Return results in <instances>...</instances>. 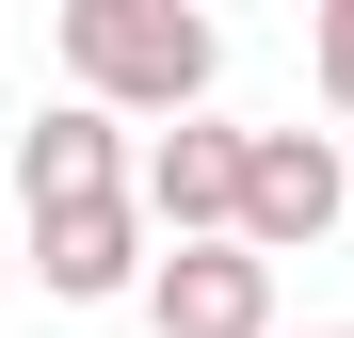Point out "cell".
Listing matches in <instances>:
<instances>
[{
	"instance_id": "obj_2",
	"label": "cell",
	"mask_w": 354,
	"mask_h": 338,
	"mask_svg": "<svg viewBox=\"0 0 354 338\" xmlns=\"http://www.w3.org/2000/svg\"><path fill=\"white\" fill-rule=\"evenodd\" d=\"M242 178H258V129H225V113L145 129V225L161 242H242Z\"/></svg>"
},
{
	"instance_id": "obj_8",
	"label": "cell",
	"mask_w": 354,
	"mask_h": 338,
	"mask_svg": "<svg viewBox=\"0 0 354 338\" xmlns=\"http://www.w3.org/2000/svg\"><path fill=\"white\" fill-rule=\"evenodd\" d=\"M306 338H354V322H306Z\"/></svg>"
},
{
	"instance_id": "obj_5",
	"label": "cell",
	"mask_w": 354,
	"mask_h": 338,
	"mask_svg": "<svg viewBox=\"0 0 354 338\" xmlns=\"http://www.w3.org/2000/svg\"><path fill=\"white\" fill-rule=\"evenodd\" d=\"M145 338H274V258L258 242H161Z\"/></svg>"
},
{
	"instance_id": "obj_6",
	"label": "cell",
	"mask_w": 354,
	"mask_h": 338,
	"mask_svg": "<svg viewBox=\"0 0 354 338\" xmlns=\"http://www.w3.org/2000/svg\"><path fill=\"white\" fill-rule=\"evenodd\" d=\"M32 274H48L65 306H113V290H145V274H161V242H145V194L48 209V225H32Z\"/></svg>"
},
{
	"instance_id": "obj_1",
	"label": "cell",
	"mask_w": 354,
	"mask_h": 338,
	"mask_svg": "<svg viewBox=\"0 0 354 338\" xmlns=\"http://www.w3.org/2000/svg\"><path fill=\"white\" fill-rule=\"evenodd\" d=\"M65 81L97 113H145V129H194L209 81H225V32L194 17V0H65Z\"/></svg>"
},
{
	"instance_id": "obj_7",
	"label": "cell",
	"mask_w": 354,
	"mask_h": 338,
	"mask_svg": "<svg viewBox=\"0 0 354 338\" xmlns=\"http://www.w3.org/2000/svg\"><path fill=\"white\" fill-rule=\"evenodd\" d=\"M306 81H322V113L354 129V0H322V17H306Z\"/></svg>"
},
{
	"instance_id": "obj_3",
	"label": "cell",
	"mask_w": 354,
	"mask_h": 338,
	"mask_svg": "<svg viewBox=\"0 0 354 338\" xmlns=\"http://www.w3.org/2000/svg\"><path fill=\"white\" fill-rule=\"evenodd\" d=\"M338 225H354V161H338V129H258L242 242H258V258H306V242H338Z\"/></svg>"
},
{
	"instance_id": "obj_4",
	"label": "cell",
	"mask_w": 354,
	"mask_h": 338,
	"mask_svg": "<svg viewBox=\"0 0 354 338\" xmlns=\"http://www.w3.org/2000/svg\"><path fill=\"white\" fill-rule=\"evenodd\" d=\"M97 194H145V145H129V113H97V97L32 113V129H17V209L48 225V209H97Z\"/></svg>"
}]
</instances>
